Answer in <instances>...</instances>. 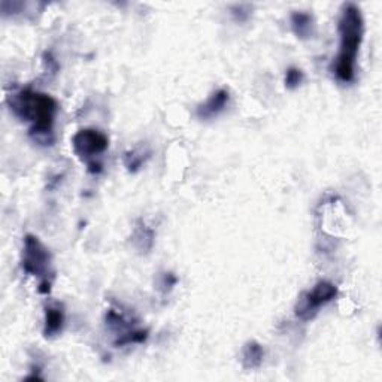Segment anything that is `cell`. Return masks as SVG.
<instances>
[{
  "instance_id": "1",
  "label": "cell",
  "mask_w": 382,
  "mask_h": 382,
  "mask_svg": "<svg viewBox=\"0 0 382 382\" xmlns=\"http://www.w3.org/2000/svg\"><path fill=\"white\" fill-rule=\"evenodd\" d=\"M12 114L30 124L28 134L42 145L54 142V123L58 112L57 100L42 91L21 88L8 97Z\"/></svg>"
},
{
  "instance_id": "2",
  "label": "cell",
  "mask_w": 382,
  "mask_h": 382,
  "mask_svg": "<svg viewBox=\"0 0 382 382\" xmlns=\"http://www.w3.org/2000/svg\"><path fill=\"white\" fill-rule=\"evenodd\" d=\"M339 53L334 58L333 73L342 84L356 80V63L364 35V20L356 4H345L339 14Z\"/></svg>"
},
{
  "instance_id": "3",
  "label": "cell",
  "mask_w": 382,
  "mask_h": 382,
  "mask_svg": "<svg viewBox=\"0 0 382 382\" xmlns=\"http://www.w3.org/2000/svg\"><path fill=\"white\" fill-rule=\"evenodd\" d=\"M21 269L30 277H36L41 280L39 293L48 295L51 292V284L54 278L53 257L50 250L35 235L28 233L24 236Z\"/></svg>"
},
{
  "instance_id": "4",
  "label": "cell",
  "mask_w": 382,
  "mask_h": 382,
  "mask_svg": "<svg viewBox=\"0 0 382 382\" xmlns=\"http://www.w3.org/2000/svg\"><path fill=\"white\" fill-rule=\"evenodd\" d=\"M108 136L96 129H81L72 137L73 152L76 157L87 164L88 172L91 174L102 172V163L96 161V157L103 154V152L108 149Z\"/></svg>"
},
{
  "instance_id": "5",
  "label": "cell",
  "mask_w": 382,
  "mask_h": 382,
  "mask_svg": "<svg viewBox=\"0 0 382 382\" xmlns=\"http://www.w3.org/2000/svg\"><path fill=\"white\" fill-rule=\"evenodd\" d=\"M339 290L330 281H318L311 290L304 292L295 307V315L304 321H312L321 308L327 307L330 302L338 297Z\"/></svg>"
},
{
  "instance_id": "6",
  "label": "cell",
  "mask_w": 382,
  "mask_h": 382,
  "mask_svg": "<svg viewBox=\"0 0 382 382\" xmlns=\"http://www.w3.org/2000/svg\"><path fill=\"white\" fill-rule=\"evenodd\" d=\"M106 326L111 331L117 334L115 346H126V345H137L144 344L148 339V330L136 329L133 323L115 309H110L106 314Z\"/></svg>"
},
{
  "instance_id": "7",
  "label": "cell",
  "mask_w": 382,
  "mask_h": 382,
  "mask_svg": "<svg viewBox=\"0 0 382 382\" xmlns=\"http://www.w3.org/2000/svg\"><path fill=\"white\" fill-rule=\"evenodd\" d=\"M228 102H230V93L224 88H220L217 91H213L205 103L197 106L196 115L202 121L217 118L221 112L226 111Z\"/></svg>"
},
{
  "instance_id": "8",
  "label": "cell",
  "mask_w": 382,
  "mask_h": 382,
  "mask_svg": "<svg viewBox=\"0 0 382 382\" xmlns=\"http://www.w3.org/2000/svg\"><path fill=\"white\" fill-rule=\"evenodd\" d=\"M65 309L60 303H53L45 307V317H43V336L45 338H55L63 331L65 327Z\"/></svg>"
},
{
  "instance_id": "9",
  "label": "cell",
  "mask_w": 382,
  "mask_h": 382,
  "mask_svg": "<svg viewBox=\"0 0 382 382\" xmlns=\"http://www.w3.org/2000/svg\"><path fill=\"white\" fill-rule=\"evenodd\" d=\"M290 23H292V30L293 33L302 39V41H309L315 35V20L312 17V14L307 11H295L290 17Z\"/></svg>"
},
{
  "instance_id": "10",
  "label": "cell",
  "mask_w": 382,
  "mask_h": 382,
  "mask_svg": "<svg viewBox=\"0 0 382 382\" xmlns=\"http://www.w3.org/2000/svg\"><path fill=\"white\" fill-rule=\"evenodd\" d=\"M265 349L255 341H250L242 348V366L243 369L254 371L263 364Z\"/></svg>"
},
{
  "instance_id": "11",
  "label": "cell",
  "mask_w": 382,
  "mask_h": 382,
  "mask_svg": "<svg viewBox=\"0 0 382 382\" xmlns=\"http://www.w3.org/2000/svg\"><path fill=\"white\" fill-rule=\"evenodd\" d=\"M133 242L137 250L148 253L152 248V242H154V232L148 228L144 221H141V224L137 226L134 230Z\"/></svg>"
},
{
  "instance_id": "12",
  "label": "cell",
  "mask_w": 382,
  "mask_h": 382,
  "mask_svg": "<svg viewBox=\"0 0 382 382\" xmlns=\"http://www.w3.org/2000/svg\"><path fill=\"white\" fill-rule=\"evenodd\" d=\"M149 151H142V149H133L124 154V164L127 167L129 172H137L141 167L147 163L149 159Z\"/></svg>"
},
{
  "instance_id": "13",
  "label": "cell",
  "mask_w": 382,
  "mask_h": 382,
  "mask_svg": "<svg viewBox=\"0 0 382 382\" xmlns=\"http://www.w3.org/2000/svg\"><path fill=\"white\" fill-rule=\"evenodd\" d=\"M304 81V73L299 69V68H288L285 70V78H284V84L288 90H296L299 88Z\"/></svg>"
},
{
  "instance_id": "14",
  "label": "cell",
  "mask_w": 382,
  "mask_h": 382,
  "mask_svg": "<svg viewBox=\"0 0 382 382\" xmlns=\"http://www.w3.org/2000/svg\"><path fill=\"white\" fill-rule=\"evenodd\" d=\"M232 11V15H233V18L238 21V23H245L248 21V18L251 17V11H253V6L250 5H233L230 8Z\"/></svg>"
},
{
  "instance_id": "15",
  "label": "cell",
  "mask_w": 382,
  "mask_h": 382,
  "mask_svg": "<svg viewBox=\"0 0 382 382\" xmlns=\"http://www.w3.org/2000/svg\"><path fill=\"white\" fill-rule=\"evenodd\" d=\"M176 282H178V280H176L175 275L171 273V272H166V273H163L161 277H160L159 290H161L163 295H167L176 285Z\"/></svg>"
}]
</instances>
